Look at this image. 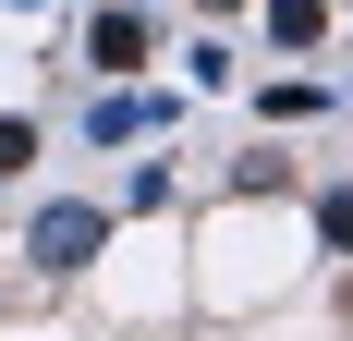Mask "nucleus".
I'll list each match as a JSON object with an SVG mask.
<instances>
[{"label": "nucleus", "instance_id": "nucleus-1", "mask_svg": "<svg viewBox=\"0 0 353 341\" xmlns=\"http://www.w3.org/2000/svg\"><path fill=\"white\" fill-rule=\"evenodd\" d=\"M110 244V207H37V269H85Z\"/></svg>", "mask_w": 353, "mask_h": 341}, {"label": "nucleus", "instance_id": "nucleus-2", "mask_svg": "<svg viewBox=\"0 0 353 341\" xmlns=\"http://www.w3.org/2000/svg\"><path fill=\"white\" fill-rule=\"evenodd\" d=\"M85 61H98V73H134L146 61V12H98V25H85Z\"/></svg>", "mask_w": 353, "mask_h": 341}, {"label": "nucleus", "instance_id": "nucleus-3", "mask_svg": "<svg viewBox=\"0 0 353 341\" xmlns=\"http://www.w3.org/2000/svg\"><path fill=\"white\" fill-rule=\"evenodd\" d=\"M268 37H281V49H317L329 12H317V0H268Z\"/></svg>", "mask_w": 353, "mask_h": 341}, {"label": "nucleus", "instance_id": "nucleus-4", "mask_svg": "<svg viewBox=\"0 0 353 341\" xmlns=\"http://www.w3.org/2000/svg\"><path fill=\"white\" fill-rule=\"evenodd\" d=\"M317 244H329V256H353V183H341V195H317Z\"/></svg>", "mask_w": 353, "mask_h": 341}, {"label": "nucleus", "instance_id": "nucleus-5", "mask_svg": "<svg viewBox=\"0 0 353 341\" xmlns=\"http://www.w3.org/2000/svg\"><path fill=\"white\" fill-rule=\"evenodd\" d=\"M25 159H37V122H12V110H0V183H12Z\"/></svg>", "mask_w": 353, "mask_h": 341}, {"label": "nucleus", "instance_id": "nucleus-6", "mask_svg": "<svg viewBox=\"0 0 353 341\" xmlns=\"http://www.w3.org/2000/svg\"><path fill=\"white\" fill-rule=\"evenodd\" d=\"M208 12H244V0H208Z\"/></svg>", "mask_w": 353, "mask_h": 341}, {"label": "nucleus", "instance_id": "nucleus-7", "mask_svg": "<svg viewBox=\"0 0 353 341\" xmlns=\"http://www.w3.org/2000/svg\"><path fill=\"white\" fill-rule=\"evenodd\" d=\"M12 12H37V0H12Z\"/></svg>", "mask_w": 353, "mask_h": 341}]
</instances>
